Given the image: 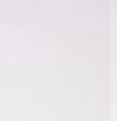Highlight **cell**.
Masks as SVG:
<instances>
[]
</instances>
